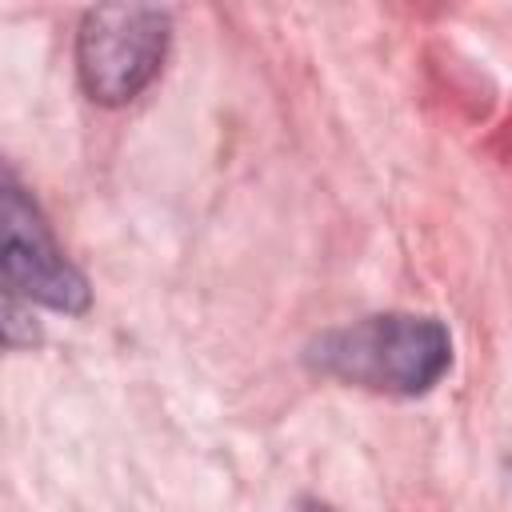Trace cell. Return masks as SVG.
<instances>
[{
  "label": "cell",
  "mask_w": 512,
  "mask_h": 512,
  "mask_svg": "<svg viewBox=\"0 0 512 512\" xmlns=\"http://www.w3.org/2000/svg\"><path fill=\"white\" fill-rule=\"evenodd\" d=\"M312 364L344 384L392 396L428 392L452 364V340L432 316H368L312 344Z\"/></svg>",
  "instance_id": "obj_1"
},
{
  "label": "cell",
  "mask_w": 512,
  "mask_h": 512,
  "mask_svg": "<svg viewBox=\"0 0 512 512\" xmlns=\"http://www.w3.org/2000/svg\"><path fill=\"white\" fill-rule=\"evenodd\" d=\"M168 48V12L148 4H104L80 24L76 68L96 104H128L160 72Z\"/></svg>",
  "instance_id": "obj_2"
},
{
  "label": "cell",
  "mask_w": 512,
  "mask_h": 512,
  "mask_svg": "<svg viewBox=\"0 0 512 512\" xmlns=\"http://www.w3.org/2000/svg\"><path fill=\"white\" fill-rule=\"evenodd\" d=\"M4 280L12 292L60 312H80L88 304L84 276L60 256L40 212L20 196L16 184L4 192Z\"/></svg>",
  "instance_id": "obj_3"
}]
</instances>
